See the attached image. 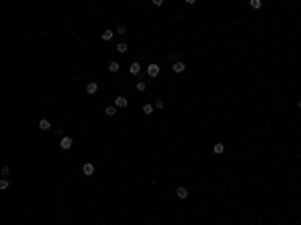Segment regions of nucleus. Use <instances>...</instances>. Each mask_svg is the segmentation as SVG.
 I'll return each mask as SVG.
<instances>
[{"label":"nucleus","instance_id":"1","mask_svg":"<svg viewBox=\"0 0 301 225\" xmlns=\"http://www.w3.org/2000/svg\"><path fill=\"white\" fill-rule=\"evenodd\" d=\"M72 145H74L72 137H62V139H60V149H62V151H68V149H72Z\"/></svg>","mask_w":301,"mask_h":225},{"label":"nucleus","instance_id":"2","mask_svg":"<svg viewBox=\"0 0 301 225\" xmlns=\"http://www.w3.org/2000/svg\"><path fill=\"white\" fill-rule=\"evenodd\" d=\"M159 72H161V67H159V64H149V67H147V74L151 78H155Z\"/></svg>","mask_w":301,"mask_h":225},{"label":"nucleus","instance_id":"3","mask_svg":"<svg viewBox=\"0 0 301 225\" xmlns=\"http://www.w3.org/2000/svg\"><path fill=\"white\" fill-rule=\"evenodd\" d=\"M185 68H187V64H185L183 60H179V62H175V64H173V72H177V74L185 72Z\"/></svg>","mask_w":301,"mask_h":225},{"label":"nucleus","instance_id":"4","mask_svg":"<svg viewBox=\"0 0 301 225\" xmlns=\"http://www.w3.org/2000/svg\"><path fill=\"white\" fill-rule=\"evenodd\" d=\"M82 173H84L86 177H92V173H95V165H92V163H84V165H82Z\"/></svg>","mask_w":301,"mask_h":225},{"label":"nucleus","instance_id":"5","mask_svg":"<svg viewBox=\"0 0 301 225\" xmlns=\"http://www.w3.org/2000/svg\"><path fill=\"white\" fill-rule=\"evenodd\" d=\"M177 197L179 199H187V197H189V189H187V187H177Z\"/></svg>","mask_w":301,"mask_h":225},{"label":"nucleus","instance_id":"6","mask_svg":"<svg viewBox=\"0 0 301 225\" xmlns=\"http://www.w3.org/2000/svg\"><path fill=\"white\" fill-rule=\"evenodd\" d=\"M86 93H88V95H96V93H99V85H96L95 81L88 82V85H86Z\"/></svg>","mask_w":301,"mask_h":225},{"label":"nucleus","instance_id":"7","mask_svg":"<svg viewBox=\"0 0 301 225\" xmlns=\"http://www.w3.org/2000/svg\"><path fill=\"white\" fill-rule=\"evenodd\" d=\"M129 105V101L124 99V96H115V107L119 109V107H127Z\"/></svg>","mask_w":301,"mask_h":225},{"label":"nucleus","instance_id":"8","mask_svg":"<svg viewBox=\"0 0 301 225\" xmlns=\"http://www.w3.org/2000/svg\"><path fill=\"white\" fill-rule=\"evenodd\" d=\"M129 71H131V74H139V72H141V64H139V62H131Z\"/></svg>","mask_w":301,"mask_h":225},{"label":"nucleus","instance_id":"9","mask_svg":"<svg viewBox=\"0 0 301 225\" xmlns=\"http://www.w3.org/2000/svg\"><path fill=\"white\" fill-rule=\"evenodd\" d=\"M38 129H42V131H50V121H46V119L38 121Z\"/></svg>","mask_w":301,"mask_h":225},{"label":"nucleus","instance_id":"10","mask_svg":"<svg viewBox=\"0 0 301 225\" xmlns=\"http://www.w3.org/2000/svg\"><path fill=\"white\" fill-rule=\"evenodd\" d=\"M119 68H120V64H119L116 60L109 62V72H119Z\"/></svg>","mask_w":301,"mask_h":225},{"label":"nucleus","instance_id":"11","mask_svg":"<svg viewBox=\"0 0 301 225\" xmlns=\"http://www.w3.org/2000/svg\"><path fill=\"white\" fill-rule=\"evenodd\" d=\"M153 113H155V105H145L143 107V115H153Z\"/></svg>","mask_w":301,"mask_h":225},{"label":"nucleus","instance_id":"12","mask_svg":"<svg viewBox=\"0 0 301 225\" xmlns=\"http://www.w3.org/2000/svg\"><path fill=\"white\" fill-rule=\"evenodd\" d=\"M223 151H225V145H223V143H215V145H213V153L221 155Z\"/></svg>","mask_w":301,"mask_h":225},{"label":"nucleus","instance_id":"13","mask_svg":"<svg viewBox=\"0 0 301 225\" xmlns=\"http://www.w3.org/2000/svg\"><path fill=\"white\" fill-rule=\"evenodd\" d=\"M116 50H119L120 54H124L127 50H129V46H127V42H119V44H116Z\"/></svg>","mask_w":301,"mask_h":225},{"label":"nucleus","instance_id":"14","mask_svg":"<svg viewBox=\"0 0 301 225\" xmlns=\"http://www.w3.org/2000/svg\"><path fill=\"white\" fill-rule=\"evenodd\" d=\"M249 6L257 10V8H261V6H263V2H261V0H249Z\"/></svg>","mask_w":301,"mask_h":225},{"label":"nucleus","instance_id":"15","mask_svg":"<svg viewBox=\"0 0 301 225\" xmlns=\"http://www.w3.org/2000/svg\"><path fill=\"white\" fill-rule=\"evenodd\" d=\"M105 113H106L109 117H115V115H116V107H115V105H113V107H106Z\"/></svg>","mask_w":301,"mask_h":225},{"label":"nucleus","instance_id":"16","mask_svg":"<svg viewBox=\"0 0 301 225\" xmlns=\"http://www.w3.org/2000/svg\"><path fill=\"white\" fill-rule=\"evenodd\" d=\"M113 36H115V32H113V30H105V32H102V40H110Z\"/></svg>","mask_w":301,"mask_h":225},{"label":"nucleus","instance_id":"17","mask_svg":"<svg viewBox=\"0 0 301 225\" xmlns=\"http://www.w3.org/2000/svg\"><path fill=\"white\" fill-rule=\"evenodd\" d=\"M145 89H147V82H143V81H139V82H137V91H139V93H143Z\"/></svg>","mask_w":301,"mask_h":225},{"label":"nucleus","instance_id":"18","mask_svg":"<svg viewBox=\"0 0 301 225\" xmlns=\"http://www.w3.org/2000/svg\"><path fill=\"white\" fill-rule=\"evenodd\" d=\"M169 60H171L173 64H175V62H179V54H177V53H171V54H169Z\"/></svg>","mask_w":301,"mask_h":225},{"label":"nucleus","instance_id":"19","mask_svg":"<svg viewBox=\"0 0 301 225\" xmlns=\"http://www.w3.org/2000/svg\"><path fill=\"white\" fill-rule=\"evenodd\" d=\"M8 187H10L8 179H2V181H0V189H2V191H4V189H8Z\"/></svg>","mask_w":301,"mask_h":225},{"label":"nucleus","instance_id":"20","mask_svg":"<svg viewBox=\"0 0 301 225\" xmlns=\"http://www.w3.org/2000/svg\"><path fill=\"white\" fill-rule=\"evenodd\" d=\"M116 34H127V26H124V24L116 26Z\"/></svg>","mask_w":301,"mask_h":225},{"label":"nucleus","instance_id":"21","mask_svg":"<svg viewBox=\"0 0 301 225\" xmlns=\"http://www.w3.org/2000/svg\"><path fill=\"white\" fill-rule=\"evenodd\" d=\"M155 109H159V111L165 109V103H163V101H157V103H155Z\"/></svg>","mask_w":301,"mask_h":225},{"label":"nucleus","instance_id":"22","mask_svg":"<svg viewBox=\"0 0 301 225\" xmlns=\"http://www.w3.org/2000/svg\"><path fill=\"white\" fill-rule=\"evenodd\" d=\"M8 173H10V167H2V175H4V177L8 175Z\"/></svg>","mask_w":301,"mask_h":225},{"label":"nucleus","instance_id":"23","mask_svg":"<svg viewBox=\"0 0 301 225\" xmlns=\"http://www.w3.org/2000/svg\"><path fill=\"white\" fill-rule=\"evenodd\" d=\"M153 6H163V0H153Z\"/></svg>","mask_w":301,"mask_h":225},{"label":"nucleus","instance_id":"24","mask_svg":"<svg viewBox=\"0 0 301 225\" xmlns=\"http://www.w3.org/2000/svg\"><path fill=\"white\" fill-rule=\"evenodd\" d=\"M297 107H299V109H301V101H299V103H297Z\"/></svg>","mask_w":301,"mask_h":225}]
</instances>
